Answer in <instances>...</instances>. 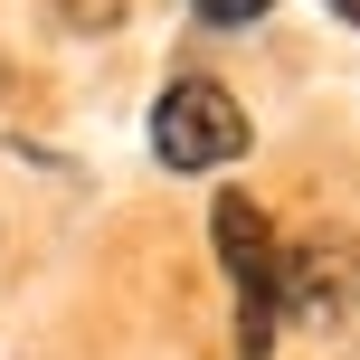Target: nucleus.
Instances as JSON below:
<instances>
[{"label": "nucleus", "mask_w": 360, "mask_h": 360, "mask_svg": "<svg viewBox=\"0 0 360 360\" xmlns=\"http://www.w3.org/2000/svg\"><path fill=\"white\" fill-rule=\"evenodd\" d=\"M209 237H218V266L237 275V351L266 360L275 351V313H285V247H275L266 209L247 190H228L209 209Z\"/></svg>", "instance_id": "f257e3e1"}, {"label": "nucleus", "mask_w": 360, "mask_h": 360, "mask_svg": "<svg viewBox=\"0 0 360 360\" xmlns=\"http://www.w3.org/2000/svg\"><path fill=\"white\" fill-rule=\"evenodd\" d=\"M152 152H162L171 171H218L247 152V114H237L228 86H209V76H180L162 86V105H152Z\"/></svg>", "instance_id": "f03ea898"}, {"label": "nucleus", "mask_w": 360, "mask_h": 360, "mask_svg": "<svg viewBox=\"0 0 360 360\" xmlns=\"http://www.w3.org/2000/svg\"><path fill=\"white\" fill-rule=\"evenodd\" d=\"M285 304H304V313H351L360 304V256L351 247H304L285 266Z\"/></svg>", "instance_id": "7ed1b4c3"}, {"label": "nucleus", "mask_w": 360, "mask_h": 360, "mask_svg": "<svg viewBox=\"0 0 360 360\" xmlns=\"http://www.w3.org/2000/svg\"><path fill=\"white\" fill-rule=\"evenodd\" d=\"M199 19H209V29H256V19H266V0H190Z\"/></svg>", "instance_id": "20e7f679"}, {"label": "nucleus", "mask_w": 360, "mask_h": 360, "mask_svg": "<svg viewBox=\"0 0 360 360\" xmlns=\"http://www.w3.org/2000/svg\"><path fill=\"white\" fill-rule=\"evenodd\" d=\"M332 10H342V19H351V29H360V0H332Z\"/></svg>", "instance_id": "39448f33"}]
</instances>
